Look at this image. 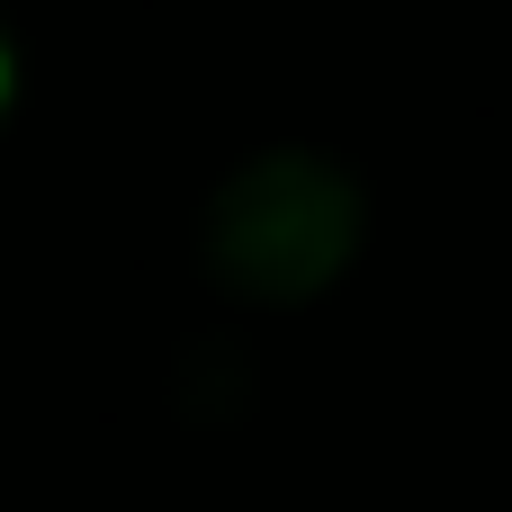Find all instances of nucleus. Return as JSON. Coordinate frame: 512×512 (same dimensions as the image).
Instances as JSON below:
<instances>
[{
    "mask_svg": "<svg viewBox=\"0 0 512 512\" xmlns=\"http://www.w3.org/2000/svg\"><path fill=\"white\" fill-rule=\"evenodd\" d=\"M351 252H360V189L342 162H324L306 144L252 153L207 198V270L234 297L306 306L351 270Z\"/></svg>",
    "mask_w": 512,
    "mask_h": 512,
    "instance_id": "nucleus-1",
    "label": "nucleus"
},
{
    "mask_svg": "<svg viewBox=\"0 0 512 512\" xmlns=\"http://www.w3.org/2000/svg\"><path fill=\"white\" fill-rule=\"evenodd\" d=\"M9 90H18V54H9V27H0V108H9Z\"/></svg>",
    "mask_w": 512,
    "mask_h": 512,
    "instance_id": "nucleus-2",
    "label": "nucleus"
}]
</instances>
